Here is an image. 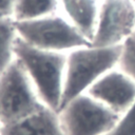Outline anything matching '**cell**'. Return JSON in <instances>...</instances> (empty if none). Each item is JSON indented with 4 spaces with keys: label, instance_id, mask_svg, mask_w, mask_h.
Masks as SVG:
<instances>
[{
    "label": "cell",
    "instance_id": "obj_1",
    "mask_svg": "<svg viewBox=\"0 0 135 135\" xmlns=\"http://www.w3.org/2000/svg\"><path fill=\"white\" fill-rule=\"evenodd\" d=\"M14 56L24 68L42 102L58 113L68 56L62 52L35 47L19 36L14 44Z\"/></svg>",
    "mask_w": 135,
    "mask_h": 135
},
{
    "label": "cell",
    "instance_id": "obj_2",
    "mask_svg": "<svg viewBox=\"0 0 135 135\" xmlns=\"http://www.w3.org/2000/svg\"><path fill=\"white\" fill-rule=\"evenodd\" d=\"M121 44L114 46H83L72 50L66 57L60 109L83 94L119 60ZM59 109V111H60Z\"/></svg>",
    "mask_w": 135,
    "mask_h": 135
},
{
    "label": "cell",
    "instance_id": "obj_3",
    "mask_svg": "<svg viewBox=\"0 0 135 135\" xmlns=\"http://www.w3.org/2000/svg\"><path fill=\"white\" fill-rule=\"evenodd\" d=\"M22 64L14 58L0 73V123L18 122L45 108Z\"/></svg>",
    "mask_w": 135,
    "mask_h": 135
},
{
    "label": "cell",
    "instance_id": "obj_4",
    "mask_svg": "<svg viewBox=\"0 0 135 135\" xmlns=\"http://www.w3.org/2000/svg\"><path fill=\"white\" fill-rule=\"evenodd\" d=\"M15 26L22 40L41 50L62 52L92 45L71 21L53 14L32 20L15 21Z\"/></svg>",
    "mask_w": 135,
    "mask_h": 135
},
{
    "label": "cell",
    "instance_id": "obj_5",
    "mask_svg": "<svg viewBox=\"0 0 135 135\" xmlns=\"http://www.w3.org/2000/svg\"><path fill=\"white\" fill-rule=\"evenodd\" d=\"M58 115L65 135H105L121 116L84 93L61 108Z\"/></svg>",
    "mask_w": 135,
    "mask_h": 135
},
{
    "label": "cell",
    "instance_id": "obj_6",
    "mask_svg": "<svg viewBox=\"0 0 135 135\" xmlns=\"http://www.w3.org/2000/svg\"><path fill=\"white\" fill-rule=\"evenodd\" d=\"M135 31V3L131 0H104L99 8L93 46L121 44Z\"/></svg>",
    "mask_w": 135,
    "mask_h": 135
},
{
    "label": "cell",
    "instance_id": "obj_7",
    "mask_svg": "<svg viewBox=\"0 0 135 135\" xmlns=\"http://www.w3.org/2000/svg\"><path fill=\"white\" fill-rule=\"evenodd\" d=\"M86 94L121 115L135 101V81L121 71H109L89 88Z\"/></svg>",
    "mask_w": 135,
    "mask_h": 135
},
{
    "label": "cell",
    "instance_id": "obj_8",
    "mask_svg": "<svg viewBox=\"0 0 135 135\" xmlns=\"http://www.w3.org/2000/svg\"><path fill=\"white\" fill-rule=\"evenodd\" d=\"M0 135H65L57 112L49 107L12 124L2 126Z\"/></svg>",
    "mask_w": 135,
    "mask_h": 135
},
{
    "label": "cell",
    "instance_id": "obj_9",
    "mask_svg": "<svg viewBox=\"0 0 135 135\" xmlns=\"http://www.w3.org/2000/svg\"><path fill=\"white\" fill-rule=\"evenodd\" d=\"M61 3L72 24L92 41L99 13L96 0H61Z\"/></svg>",
    "mask_w": 135,
    "mask_h": 135
},
{
    "label": "cell",
    "instance_id": "obj_10",
    "mask_svg": "<svg viewBox=\"0 0 135 135\" xmlns=\"http://www.w3.org/2000/svg\"><path fill=\"white\" fill-rule=\"evenodd\" d=\"M58 0H15V21H25L52 15L57 8Z\"/></svg>",
    "mask_w": 135,
    "mask_h": 135
},
{
    "label": "cell",
    "instance_id": "obj_11",
    "mask_svg": "<svg viewBox=\"0 0 135 135\" xmlns=\"http://www.w3.org/2000/svg\"><path fill=\"white\" fill-rule=\"evenodd\" d=\"M18 37L15 20L0 18V73L14 60V44Z\"/></svg>",
    "mask_w": 135,
    "mask_h": 135
},
{
    "label": "cell",
    "instance_id": "obj_12",
    "mask_svg": "<svg viewBox=\"0 0 135 135\" xmlns=\"http://www.w3.org/2000/svg\"><path fill=\"white\" fill-rule=\"evenodd\" d=\"M117 64L121 72L135 81V31L121 43V51Z\"/></svg>",
    "mask_w": 135,
    "mask_h": 135
},
{
    "label": "cell",
    "instance_id": "obj_13",
    "mask_svg": "<svg viewBox=\"0 0 135 135\" xmlns=\"http://www.w3.org/2000/svg\"><path fill=\"white\" fill-rule=\"evenodd\" d=\"M105 135H135V101L121 114L116 126Z\"/></svg>",
    "mask_w": 135,
    "mask_h": 135
},
{
    "label": "cell",
    "instance_id": "obj_14",
    "mask_svg": "<svg viewBox=\"0 0 135 135\" xmlns=\"http://www.w3.org/2000/svg\"><path fill=\"white\" fill-rule=\"evenodd\" d=\"M14 5L15 0H0V18H13Z\"/></svg>",
    "mask_w": 135,
    "mask_h": 135
},
{
    "label": "cell",
    "instance_id": "obj_15",
    "mask_svg": "<svg viewBox=\"0 0 135 135\" xmlns=\"http://www.w3.org/2000/svg\"><path fill=\"white\" fill-rule=\"evenodd\" d=\"M1 127H2V126H1V123H0V131H1Z\"/></svg>",
    "mask_w": 135,
    "mask_h": 135
},
{
    "label": "cell",
    "instance_id": "obj_16",
    "mask_svg": "<svg viewBox=\"0 0 135 135\" xmlns=\"http://www.w3.org/2000/svg\"><path fill=\"white\" fill-rule=\"evenodd\" d=\"M131 1H133V2H134V3H135V0H131Z\"/></svg>",
    "mask_w": 135,
    "mask_h": 135
}]
</instances>
